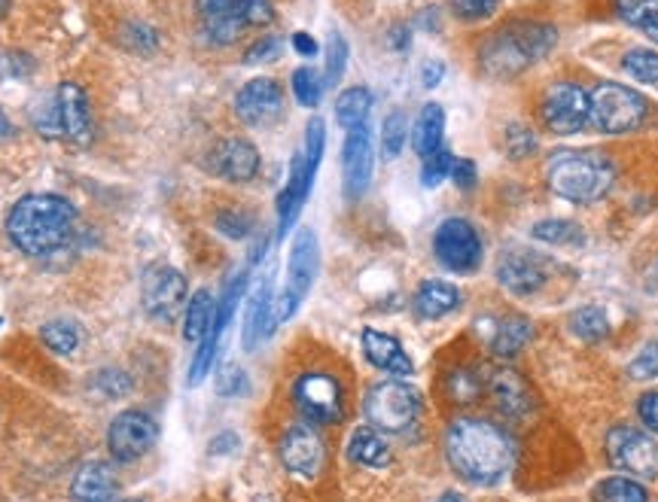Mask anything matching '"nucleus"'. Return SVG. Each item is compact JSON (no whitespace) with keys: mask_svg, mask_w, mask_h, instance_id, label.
Instances as JSON below:
<instances>
[{"mask_svg":"<svg viewBox=\"0 0 658 502\" xmlns=\"http://www.w3.org/2000/svg\"><path fill=\"white\" fill-rule=\"evenodd\" d=\"M533 338V323L528 317H509L497 326L494 332V341H490V350L497 357H516L518 350L528 348V341Z\"/></svg>","mask_w":658,"mask_h":502,"instance_id":"obj_31","label":"nucleus"},{"mask_svg":"<svg viewBox=\"0 0 658 502\" xmlns=\"http://www.w3.org/2000/svg\"><path fill=\"white\" fill-rule=\"evenodd\" d=\"M281 50H284V40L274 37V34H269V37L257 40L250 50L245 52V62L247 65H259V62H274V58H281Z\"/></svg>","mask_w":658,"mask_h":502,"instance_id":"obj_47","label":"nucleus"},{"mask_svg":"<svg viewBox=\"0 0 658 502\" xmlns=\"http://www.w3.org/2000/svg\"><path fill=\"white\" fill-rule=\"evenodd\" d=\"M155 438H159V424L141 408L119 412L110 426H107V448L117 463H134L153 451Z\"/></svg>","mask_w":658,"mask_h":502,"instance_id":"obj_10","label":"nucleus"},{"mask_svg":"<svg viewBox=\"0 0 658 502\" xmlns=\"http://www.w3.org/2000/svg\"><path fill=\"white\" fill-rule=\"evenodd\" d=\"M393 34H397V37H390V43H393V46H400V50H406V43H409V34H406V28H397Z\"/></svg>","mask_w":658,"mask_h":502,"instance_id":"obj_59","label":"nucleus"},{"mask_svg":"<svg viewBox=\"0 0 658 502\" xmlns=\"http://www.w3.org/2000/svg\"><path fill=\"white\" fill-rule=\"evenodd\" d=\"M211 171L229 183H250L259 174V150L245 138L219 141L211 153Z\"/></svg>","mask_w":658,"mask_h":502,"instance_id":"obj_19","label":"nucleus"},{"mask_svg":"<svg viewBox=\"0 0 658 502\" xmlns=\"http://www.w3.org/2000/svg\"><path fill=\"white\" fill-rule=\"evenodd\" d=\"M34 58L28 52H3L0 55V79H28L34 74Z\"/></svg>","mask_w":658,"mask_h":502,"instance_id":"obj_44","label":"nucleus"},{"mask_svg":"<svg viewBox=\"0 0 658 502\" xmlns=\"http://www.w3.org/2000/svg\"><path fill=\"white\" fill-rule=\"evenodd\" d=\"M482 393V381L478 374H473L470 369H457L449 374V396L454 402H476Z\"/></svg>","mask_w":658,"mask_h":502,"instance_id":"obj_42","label":"nucleus"},{"mask_svg":"<svg viewBox=\"0 0 658 502\" xmlns=\"http://www.w3.org/2000/svg\"><path fill=\"white\" fill-rule=\"evenodd\" d=\"M95 384L101 386V393L107 400H122L131 393V378L126 372H117V369H104L95 378Z\"/></svg>","mask_w":658,"mask_h":502,"instance_id":"obj_45","label":"nucleus"},{"mask_svg":"<svg viewBox=\"0 0 658 502\" xmlns=\"http://www.w3.org/2000/svg\"><path fill=\"white\" fill-rule=\"evenodd\" d=\"M594 502H649V493L637 478L610 476L592 490Z\"/></svg>","mask_w":658,"mask_h":502,"instance_id":"obj_32","label":"nucleus"},{"mask_svg":"<svg viewBox=\"0 0 658 502\" xmlns=\"http://www.w3.org/2000/svg\"><path fill=\"white\" fill-rule=\"evenodd\" d=\"M490 396L497 400L500 412L509 417H521L533 408V396H530V386L525 384V378L513 369H497L490 374Z\"/></svg>","mask_w":658,"mask_h":502,"instance_id":"obj_25","label":"nucleus"},{"mask_svg":"<svg viewBox=\"0 0 658 502\" xmlns=\"http://www.w3.org/2000/svg\"><path fill=\"white\" fill-rule=\"evenodd\" d=\"M10 13V0H0V19Z\"/></svg>","mask_w":658,"mask_h":502,"instance_id":"obj_61","label":"nucleus"},{"mask_svg":"<svg viewBox=\"0 0 658 502\" xmlns=\"http://www.w3.org/2000/svg\"><path fill=\"white\" fill-rule=\"evenodd\" d=\"M433 253L442 262V269L454 274H473L482 265V238L476 226L464 217L442 219L433 234Z\"/></svg>","mask_w":658,"mask_h":502,"instance_id":"obj_9","label":"nucleus"},{"mask_svg":"<svg viewBox=\"0 0 658 502\" xmlns=\"http://www.w3.org/2000/svg\"><path fill=\"white\" fill-rule=\"evenodd\" d=\"M186 277L181 271L171 265H153L147 269L141 281V298L147 317H153L159 323H171L181 314L183 302H186Z\"/></svg>","mask_w":658,"mask_h":502,"instance_id":"obj_13","label":"nucleus"},{"mask_svg":"<svg viewBox=\"0 0 658 502\" xmlns=\"http://www.w3.org/2000/svg\"><path fill=\"white\" fill-rule=\"evenodd\" d=\"M314 174H317V167L309 165L305 153L293 155L284 193L278 195V234H281V238L296 226L299 214H302V207H305V201H309Z\"/></svg>","mask_w":658,"mask_h":502,"instance_id":"obj_18","label":"nucleus"},{"mask_svg":"<svg viewBox=\"0 0 658 502\" xmlns=\"http://www.w3.org/2000/svg\"><path fill=\"white\" fill-rule=\"evenodd\" d=\"M442 134H445V110L439 103H424V110L418 113L412 129L414 153L427 159V155L442 150Z\"/></svg>","mask_w":658,"mask_h":502,"instance_id":"obj_28","label":"nucleus"},{"mask_svg":"<svg viewBox=\"0 0 658 502\" xmlns=\"http://www.w3.org/2000/svg\"><path fill=\"white\" fill-rule=\"evenodd\" d=\"M533 238L542 241V244H555V247H580L585 241V234L576 222L570 219H542L533 226Z\"/></svg>","mask_w":658,"mask_h":502,"instance_id":"obj_35","label":"nucleus"},{"mask_svg":"<svg viewBox=\"0 0 658 502\" xmlns=\"http://www.w3.org/2000/svg\"><path fill=\"white\" fill-rule=\"evenodd\" d=\"M250 226H254V219L247 217V214H238V210H223L217 217V229L226 238H247Z\"/></svg>","mask_w":658,"mask_h":502,"instance_id":"obj_52","label":"nucleus"},{"mask_svg":"<svg viewBox=\"0 0 658 502\" xmlns=\"http://www.w3.org/2000/svg\"><path fill=\"white\" fill-rule=\"evenodd\" d=\"M71 496L77 502H117L119 478L114 466L104 460H89L79 466L71 481Z\"/></svg>","mask_w":658,"mask_h":502,"instance_id":"obj_23","label":"nucleus"},{"mask_svg":"<svg viewBox=\"0 0 658 502\" xmlns=\"http://www.w3.org/2000/svg\"><path fill=\"white\" fill-rule=\"evenodd\" d=\"M198 19H202L205 37L214 46H229L245 31V22L235 10V0H198Z\"/></svg>","mask_w":658,"mask_h":502,"instance_id":"obj_24","label":"nucleus"},{"mask_svg":"<svg viewBox=\"0 0 658 502\" xmlns=\"http://www.w3.org/2000/svg\"><path fill=\"white\" fill-rule=\"evenodd\" d=\"M637 414H640L646 429L658 433V393H644V396L637 400Z\"/></svg>","mask_w":658,"mask_h":502,"instance_id":"obj_55","label":"nucleus"},{"mask_svg":"<svg viewBox=\"0 0 658 502\" xmlns=\"http://www.w3.org/2000/svg\"><path fill=\"white\" fill-rule=\"evenodd\" d=\"M235 10L241 15L245 28H266L274 22L271 0H235Z\"/></svg>","mask_w":658,"mask_h":502,"instance_id":"obj_43","label":"nucleus"},{"mask_svg":"<svg viewBox=\"0 0 658 502\" xmlns=\"http://www.w3.org/2000/svg\"><path fill=\"white\" fill-rule=\"evenodd\" d=\"M360 341L366 360L373 362L375 369L393 374V378H409V374H414V362L409 360V353L402 350L400 338H393V335L388 332H378V329H363Z\"/></svg>","mask_w":658,"mask_h":502,"instance_id":"obj_22","label":"nucleus"},{"mask_svg":"<svg viewBox=\"0 0 658 502\" xmlns=\"http://www.w3.org/2000/svg\"><path fill=\"white\" fill-rule=\"evenodd\" d=\"M628 374L634 381H649V378H658V345H646L637 360L628 365Z\"/></svg>","mask_w":658,"mask_h":502,"instance_id":"obj_50","label":"nucleus"},{"mask_svg":"<svg viewBox=\"0 0 658 502\" xmlns=\"http://www.w3.org/2000/svg\"><path fill=\"white\" fill-rule=\"evenodd\" d=\"M293 50H296L299 55H305V58H314V55H317V40L311 37V34H305V31H296V34H293Z\"/></svg>","mask_w":658,"mask_h":502,"instance_id":"obj_57","label":"nucleus"},{"mask_svg":"<svg viewBox=\"0 0 658 502\" xmlns=\"http://www.w3.org/2000/svg\"><path fill=\"white\" fill-rule=\"evenodd\" d=\"M77 234V207L65 195L31 193L7 214V238L25 257L43 259L62 253Z\"/></svg>","mask_w":658,"mask_h":502,"instance_id":"obj_1","label":"nucleus"},{"mask_svg":"<svg viewBox=\"0 0 658 502\" xmlns=\"http://www.w3.org/2000/svg\"><path fill=\"white\" fill-rule=\"evenodd\" d=\"M449 177H452L457 189H473V186H476V165H473L470 159H454Z\"/></svg>","mask_w":658,"mask_h":502,"instance_id":"obj_53","label":"nucleus"},{"mask_svg":"<svg viewBox=\"0 0 658 502\" xmlns=\"http://www.w3.org/2000/svg\"><path fill=\"white\" fill-rule=\"evenodd\" d=\"M373 167V134H369V126H357V129L348 131L345 150H342V171H345V195L348 198H360L369 189Z\"/></svg>","mask_w":658,"mask_h":502,"instance_id":"obj_16","label":"nucleus"},{"mask_svg":"<svg viewBox=\"0 0 658 502\" xmlns=\"http://www.w3.org/2000/svg\"><path fill=\"white\" fill-rule=\"evenodd\" d=\"M131 50L134 52H141V55H147V52H153L155 46H159V34H155L153 28H147V25H131Z\"/></svg>","mask_w":658,"mask_h":502,"instance_id":"obj_54","label":"nucleus"},{"mask_svg":"<svg viewBox=\"0 0 658 502\" xmlns=\"http://www.w3.org/2000/svg\"><path fill=\"white\" fill-rule=\"evenodd\" d=\"M555 28L546 22H516L504 28L497 37L485 40L478 52L482 67L494 77H516L525 67L546 58L555 46Z\"/></svg>","mask_w":658,"mask_h":502,"instance_id":"obj_4","label":"nucleus"},{"mask_svg":"<svg viewBox=\"0 0 658 502\" xmlns=\"http://www.w3.org/2000/svg\"><path fill=\"white\" fill-rule=\"evenodd\" d=\"M247 390V374L245 369H238V365H226L217 378V393L219 396H226V400H235V396H241Z\"/></svg>","mask_w":658,"mask_h":502,"instance_id":"obj_48","label":"nucleus"},{"mask_svg":"<svg viewBox=\"0 0 658 502\" xmlns=\"http://www.w3.org/2000/svg\"><path fill=\"white\" fill-rule=\"evenodd\" d=\"M616 10L632 28H640L646 37L658 43V0H616Z\"/></svg>","mask_w":658,"mask_h":502,"instance_id":"obj_34","label":"nucleus"},{"mask_svg":"<svg viewBox=\"0 0 658 502\" xmlns=\"http://www.w3.org/2000/svg\"><path fill=\"white\" fill-rule=\"evenodd\" d=\"M497 281L513 296H533L546 284V269H542L540 259L528 250H509L497 262Z\"/></svg>","mask_w":658,"mask_h":502,"instance_id":"obj_21","label":"nucleus"},{"mask_svg":"<svg viewBox=\"0 0 658 502\" xmlns=\"http://www.w3.org/2000/svg\"><path fill=\"white\" fill-rule=\"evenodd\" d=\"M442 77H445V65H442V62H427V65L421 67V83H424L427 89H436L439 83H442Z\"/></svg>","mask_w":658,"mask_h":502,"instance_id":"obj_56","label":"nucleus"},{"mask_svg":"<svg viewBox=\"0 0 658 502\" xmlns=\"http://www.w3.org/2000/svg\"><path fill=\"white\" fill-rule=\"evenodd\" d=\"M321 269V247H317V234L311 229H299L290 247V259H287V284L284 293L278 296V323H287L305 302V296L314 286Z\"/></svg>","mask_w":658,"mask_h":502,"instance_id":"obj_7","label":"nucleus"},{"mask_svg":"<svg viewBox=\"0 0 658 502\" xmlns=\"http://www.w3.org/2000/svg\"><path fill=\"white\" fill-rule=\"evenodd\" d=\"M610 463L634 478H658V441L634 426H613L607 436Z\"/></svg>","mask_w":658,"mask_h":502,"instance_id":"obj_12","label":"nucleus"},{"mask_svg":"<svg viewBox=\"0 0 658 502\" xmlns=\"http://www.w3.org/2000/svg\"><path fill=\"white\" fill-rule=\"evenodd\" d=\"M506 150L513 159H525L537 150V138H533V131L525 129V126H513V129L506 131Z\"/></svg>","mask_w":658,"mask_h":502,"instance_id":"obj_51","label":"nucleus"},{"mask_svg":"<svg viewBox=\"0 0 658 502\" xmlns=\"http://www.w3.org/2000/svg\"><path fill=\"white\" fill-rule=\"evenodd\" d=\"M570 332L576 335V338H582L585 345H597V341H604L610 335L607 314L601 308H594V305L573 310V314H570Z\"/></svg>","mask_w":658,"mask_h":502,"instance_id":"obj_33","label":"nucleus"},{"mask_svg":"<svg viewBox=\"0 0 658 502\" xmlns=\"http://www.w3.org/2000/svg\"><path fill=\"white\" fill-rule=\"evenodd\" d=\"M278 329V302H274V284L271 274H262V281L257 290L247 298V314H245V348L257 350L262 341H269Z\"/></svg>","mask_w":658,"mask_h":502,"instance_id":"obj_17","label":"nucleus"},{"mask_svg":"<svg viewBox=\"0 0 658 502\" xmlns=\"http://www.w3.org/2000/svg\"><path fill=\"white\" fill-rule=\"evenodd\" d=\"M649 117V101L632 86L597 83L589 91V122L604 134H632Z\"/></svg>","mask_w":658,"mask_h":502,"instance_id":"obj_5","label":"nucleus"},{"mask_svg":"<svg viewBox=\"0 0 658 502\" xmlns=\"http://www.w3.org/2000/svg\"><path fill=\"white\" fill-rule=\"evenodd\" d=\"M293 95L302 107L314 110L323 98V79L314 67H299L293 70Z\"/></svg>","mask_w":658,"mask_h":502,"instance_id":"obj_39","label":"nucleus"},{"mask_svg":"<svg viewBox=\"0 0 658 502\" xmlns=\"http://www.w3.org/2000/svg\"><path fill=\"white\" fill-rule=\"evenodd\" d=\"M363 412H366L369 426H375L378 433H406L421 414V393L406 384L402 378L378 381L375 386H369V393L363 400Z\"/></svg>","mask_w":658,"mask_h":502,"instance_id":"obj_6","label":"nucleus"},{"mask_svg":"<svg viewBox=\"0 0 658 502\" xmlns=\"http://www.w3.org/2000/svg\"><path fill=\"white\" fill-rule=\"evenodd\" d=\"M369 113H373V91L363 86H350L336 98V122L345 131L369 126Z\"/></svg>","mask_w":658,"mask_h":502,"instance_id":"obj_30","label":"nucleus"},{"mask_svg":"<svg viewBox=\"0 0 658 502\" xmlns=\"http://www.w3.org/2000/svg\"><path fill=\"white\" fill-rule=\"evenodd\" d=\"M345 67H348V43L342 34L330 37L326 46V74H323V86H336L338 79L345 77Z\"/></svg>","mask_w":658,"mask_h":502,"instance_id":"obj_40","label":"nucleus"},{"mask_svg":"<svg viewBox=\"0 0 658 502\" xmlns=\"http://www.w3.org/2000/svg\"><path fill=\"white\" fill-rule=\"evenodd\" d=\"M7 138H13V122H10V117L0 107V141H7Z\"/></svg>","mask_w":658,"mask_h":502,"instance_id":"obj_58","label":"nucleus"},{"mask_svg":"<svg viewBox=\"0 0 658 502\" xmlns=\"http://www.w3.org/2000/svg\"><path fill=\"white\" fill-rule=\"evenodd\" d=\"M40 338H43V345H46L52 353H58V357H71V353L79 348L77 326L67 320H50L40 329Z\"/></svg>","mask_w":658,"mask_h":502,"instance_id":"obj_36","label":"nucleus"},{"mask_svg":"<svg viewBox=\"0 0 658 502\" xmlns=\"http://www.w3.org/2000/svg\"><path fill=\"white\" fill-rule=\"evenodd\" d=\"M406 138H409V119L402 110H393L385 117V126H381V153L388 159H397L406 146Z\"/></svg>","mask_w":658,"mask_h":502,"instance_id":"obj_38","label":"nucleus"},{"mask_svg":"<svg viewBox=\"0 0 658 502\" xmlns=\"http://www.w3.org/2000/svg\"><path fill=\"white\" fill-rule=\"evenodd\" d=\"M445 457L470 484H497L516 460V445L506 429L478 417H461L445 433Z\"/></svg>","mask_w":658,"mask_h":502,"instance_id":"obj_2","label":"nucleus"},{"mask_svg":"<svg viewBox=\"0 0 658 502\" xmlns=\"http://www.w3.org/2000/svg\"><path fill=\"white\" fill-rule=\"evenodd\" d=\"M122 502H143V500H122Z\"/></svg>","mask_w":658,"mask_h":502,"instance_id":"obj_62","label":"nucleus"},{"mask_svg":"<svg viewBox=\"0 0 658 502\" xmlns=\"http://www.w3.org/2000/svg\"><path fill=\"white\" fill-rule=\"evenodd\" d=\"M542 126L552 134H580L589 126V91L576 83H552L540 103Z\"/></svg>","mask_w":658,"mask_h":502,"instance_id":"obj_11","label":"nucleus"},{"mask_svg":"<svg viewBox=\"0 0 658 502\" xmlns=\"http://www.w3.org/2000/svg\"><path fill=\"white\" fill-rule=\"evenodd\" d=\"M34 126H37L40 134H46V138H62L65 131H62V117H58V103H40L37 110H34Z\"/></svg>","mask_w":658,"mask_h":502,"instance_id":"obj_49","label":"nucleus"},{"mask_svg":"<svg viewBox=\"0 0 658 502\" xmlns=\"http://www.w3.org/2000/svg\"><path fill=\"white\" fill-rule=\"evenodd\" d=\"M293 402L309 424L333 426L345 417V390L333 374L305 372L293 384Z\"/></svg>","mask_w":658,"mask_h":502,"instance_id":"obj_8","label":"nucleus"},{"mask_svg":"<svg viewBox=\"0 0 658 502\" xmlns=\"http://www.w3.org/2000/svg\"><path fill=\"white\" fill-rule=\"evenodd\" d=\"M55 103H58V117H62V131L79 146L91 143V103L86 89L79 83L65 79L58 91H55Z\"/></svg>","mask_w":658,"mask_h":502,"instance_id":"obj_20","label":"nucleus"},{"mask_svg":"<svg viewBox=\"0 0 658 502\" xmlns=\"http://www.w3.org/2000/svg\"><path fill=\"white\" fill-rule=\"evenodd\" d=\"M217 317V302L207 290H198L190 302H186V317H183V338L190 345H198L207 335V329L214 326Z\"/></svg>","mask_w":658,"mask_h":502,"instance_id":"obj_29","label":"nucleus"},{"mask_svg":"<svg viewBox=\"0 0 658 502\" xmlns=\"http://www.w3.org/2000/svg\"><path fill=\"white\" fill-rule=\"evenodd\" d=\"M348 457L366 469H385L390 463V448L375 426H360L348 441Z\"/></svg>","mask_w":658,"mask_h":502,"instance_id":"obj_27","label":"nucleus"},{"mask_svg":"<svg viewBox=\"0 0 658 502\" xmlns=\"http://www.w3.org/2000/svg\"><path fill=\"white\" fill-rule=\"evenodd\" d=\"M235 117L250 129H266L284 117V89L269 77H257L245 83L235 95Z\"/></svg>","mask_w":658,"mask_h":502,"instance_id":"obj_14","label":"nucleus"},{"mask_svg":"<svg viewBox=\"0 0 658 502\" xmlns=\"http://www.w3.org/2000/svg\"><path fill=\"white\" fill-rule=\"evenodd\" d=\"M436 502H466V500L457 493V490H449V493H442Z\"/></svg>","mask_w":658,"mask_h":502,"instance_id":"obj_60","label":"nucleus"},{"mask_svg":"<svg viewBox=\"0 0 658 502\" xmlns=\"http://www.w3.org/2000/svg\"><path fill=\"white\" fill-rule=\"evenodd\" d=\"M412 305L421 320H442L461 308V290L449 281H424L418 286Z\"/></svg>","mask_w":658,"mask_h":502,"instance_id":"obj_26","label":"nucleus"},{"mask_svg":"<svg viewBox=\"0 0 658 502\" xmlns=\"http://www.w3.org/2000/svg\"><path fill=\"white\" fill-rule=\"evenodd\" d=\"M546 181L552 193L573 205H594L613 189L616 167L604 153L594 150H561L546 165Z\"/></svg>","mask_w":658,"mask_h":502,"instance_id":"obj_3","label":"nucleus"},{"mask_svg":"<svg viewBox=\"0 0 658 502\" xmlns=\"http://www.w3.org/2000/svg\"><path fill=\"white\" fill-rule=\"evenodd\" d=\"M622 67L625 74L637 83H649V86H658V52L646 50V46H637V50L625 52L622 58Z\"/></svg>","mask_w":658,"mask_h":502,"instance_id":"obj_37","label":"nucleus"},{"mask_svg":"<svg viewBox=\"0 0 658 502\" xmlns=\"http://www.w3.org/2000/svg\"><path fill=\"white\" fill-rule=\"evenodd\" d=\"M452 165H454V155L449 153L445 146H442V150H436L433 155H427L424 171H421V181H424L427 189H433V186H439L442 181H449Z\"/></svg>","mask_w":658,"mask_h":502,"instance_id":"obj_41","label":"nucleus"},{"mask_svg":"<svg viewBox=\"0 0 658 502\" xmlns=\"http://www.w3.org/2000/svg\"><path fill=\"white\" fill-rule=\"evenodd\" d=\"M278 454H281V463L290 476L296 478H317L323 469V438L321 433L314 429V424H293L281 438L278 445Z\"/></svg>","mask_w":658,"mask_h":502,"instance_id":"obj_15","label":"nucleus"},{"mask_svg":"<svg viewBox=\"0 0 658 502\" xmlns=\"http://www.w3.org/2000/svg\"><path fill=\"white\" fill-rule=\"evenodd\" d=\"M452 10L457 19L466 22H482L497 13V0H452Z\"/></svg>","mask_w":658,"mask_h":502,"instance_id":"obj_46","label":"nucleus"}]
</instances>
